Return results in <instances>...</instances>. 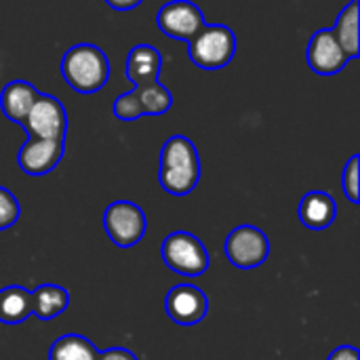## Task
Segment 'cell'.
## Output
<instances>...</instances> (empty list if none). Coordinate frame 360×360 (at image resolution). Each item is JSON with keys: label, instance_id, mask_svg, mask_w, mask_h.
I'll return each mask as SVG.
<instances>
[{"label": "cell", "instance_id": "ac0fdd59", "mask_svg": "<svg viewBox=\"0 0 360 360\" xmlns=\"http://www.w3.org/2000/svg\"><path fill=\"white\" fill-rule=\"evenodd\" d=\"M32 316V297L25 287L11 285L0 291V323L21 325Z\"/></svg>", "mask_w": 360, "mask_h": 360}, {"label": "cell", "instance_id": "277c9868", "mask_svg": "<svg viewBox=\"0 0 360 360\" xmlns=\"http://www.w3.org/2000/svg\"><path fill=\"white\" fill-rule=\"evenodd\" d=\"M160 253H162V262L167 264L169 270H173L175 274L188 276V278L202 276L211 266L207 247L192 232H181V230L171 232L162 240Z\"/></svg>", "mask_w": 360, "mask_h": 360}, {"label": "cell", "instance_id": "5b68a950", "mask_svg": "<svg viewBox=\"0 0 360 360\" xmlns=\"http://www.w3.org/2000/svg\"><path fill=\"white\" fill-rule=\"evenodd\" d=\"M171 105H173V95L158 80V82L133 86V91L118 95L114 101V116L122 122H131L141 116L167 114Z\"/></svg>", "mask_w": 360, "mask_h": 360}, {"label": "cell", "instance_id": "ffe728a7", "mask_svg": "<svg viewBox=\"0 0 360 360\" xmlns=\"http://www.w3.org/2000/svg\"><path fill=\"white\" fill-rule=\"evenodd\" d=\"M21 215V207L17 196L8 190L0 186V230H8L17 224Z\"/></svg>", "mask_w": 360, "mask_h": 360}, {"label": "cell", "instance_id": "9c48e42d", "mask_svg": "<svg viewBox=\"0 0 360 360\" xmlns=\"http://www.w3.org/2000/svg\"><path fill=\"white\" fill-rule=\"evenodd\" d=\"M205 15L202 11L190 2V0H173L167 2L158 15H156V25L160 32L169 38L175 40H190L202 25H205Z\"/></svg>", "mask_w": 360, "mask_h": 360}, {"label": "cell", "instance_id": "ba28073f", "mask_svg": "<svg viewBox=\"0 0 360 360\" xmlns=\"http://www.w3.org/2000/svg\"><path fill=\"white\" fill-rule=\"evenodd\" d=\"M23 129L32 137L65 141L68 112L57 97L46 95V93H38L27 118L23 122Z\"/></svg>", "mask_w": 360, "mask_h": 360}, {"label": "cell", "instance_id": "603a6c76", "mask_svg": "<svg viewBox=\"0 0 360 360\" xmlns=\"http://www.w3.org/2000/svg\"><path fill=\"white\" fill-rule=\"evenodd\" d=\"M327 360H360V352L354 346H340L329 354Z\"/></svg>", "mask_w": 360, "mask_h": 360}, {"label": "cell", "instance_id": "cb8c5ba5", "mask_svg": "<svg viewBox=\"0 0 360 360\" xmlns=\"http://www.w3.org/2000/svg\"><path fill=\"white\" fill-rule=\"evenodd\" d=\"M143 0H105L108 6H112L114 11H131L135 6H139Z\"/></svg>", "mask_w": 360, "mask_h": 360}, {"label": "cell", "instance_id": "7402d4cb", "mask_svg": "<svg viewBox=\"0 0 360 360\" xmlns=\"http://www.w3.org/2000/svg\"><path fill=\"white\" fill-rule=\"evenodd\" d=\"M97 360H139L131 350L127 348H108L103 352H99Z\"/></svg>", "mask_w": 360, "mask_h": 360}, {"label": "cell", "instance_id": "52a82bcc", "mask_svg": "<svg viewBox=\"0 0 360 360\" xmlns=\"http://www.w3.org/2000/svg\"><path fill=\"white\" fill-rule=\"evenodd\" d=\"M224 253L234 268L253 270L266 264L270 255V240L264 230L243 224L228 234L224 243Z\"/></svg>", "mask_w": 360, "mask_h": 360}, {"label": "cell", "instance_id": "3957f363", "mask_svg": "<svg viewBox=\"0 0 360 360\" xmlns=\"http://www.w3.org/2000/svg\"><path fill=\"white\" fill-rule=\"evenodd\" d=\"M236 55V34L224 23H205L188 40V57L200 70H221Z\"/></svg>", "mask_w": 360, "mask_h": 360}, {"label": "cell", "instance_id": "7a4b0ae2", "mask_svg": "<svg viewBox=\"0 0 360 360\" xmlns=\"http://www.w3.org/2000/svg\"><path fill=\"white\" fill-rule=\"evenodd\" d=\"M61 76L68 86L82 95L97 93L110 80V59L97 44H74L61 59Z\"/></svg>", "mask_w": 360, "mask_h": 360}, {"label": "cell", "instance_id": "8992f818", "mask_svg": "<svg viewBox=\"0 0 360 360\" xmlns=\"http://www.w3.org/2000/svg\"><path fill=\"white\" fill-rule=\"evenodd\" d=\"M103 230L120 249H131L146 236L148 219L139 205L131 200H116L103 211Z\"/></svg>", "mask_w": 360, "mask_h": 360}, {"label": "cell", "instance_id": "5bb4252c", "mask_svg": "<svg viewBox=\"0 0 360 360\" xmlns=\"http://www.w3.org/2000/svg\"><path fill=\"white\" fill-rule=\"evenodd\" d=\"M162 70V55L152 44H135L127 55V78L133 86L158 82Z\"/></svg>", "mask_w": 360, "mask_h": 360}, {"label": "cell", "instance_id": "9a60e30c", "mask_svg": "<svg viewBox=\"0 0 360 360\" xmlns=\"http://www.w3.org/2000/svg\"><path fill=\"white\" fill-rule=\"evenodd\" d=\"M38 93L40 91L27 80H13V82L4 84L2 91H0V110H2V114L8 120L23 127V122H25V118H27V114H30V110H32V105H34V101L38 97Z\"/></svg>", "mask_w": 360, "mask_h": 360}, {"label": "cell", "instance_id": "4fadbf2b", "mask_svg": "<svg viewBox=\"0 0 360 360\" xmlns=\"http://www.w3.org/2000/svg\"><path fill=\"white\" fill-rule=\"evenodd\" d=\"M300 221L308 230H327L338 217V202L331 194L323 190H312L300 200Z\"/></svg>", "mask_w": 360, "mask_h": 360}, {"label": "cell", "instance_id": "6da1fadb", "mask_svg": "<svg viewBox=\"0 0 360 360\" xmlns=\"http://www.w3.org/2000/svg\"><path fill=\"white\" fill-rule=\"evenodd\" d=\"M158 181L171 196H188L200 181V156L192 139L173 135L160 150Z\"/></svg>", "mask_w": 360, "mask_h": 360}, {"label": "cell", "instance_id": "e0dca14e", "mask_svg": "<svg viewBox=\"0 0 360 360\" xmlns=\"http://www.w3.org/2000/svg\"><path fill=\"white\" fill-rule=\"evenodd\" d=\"M359 0H350L348 6L342 8L338 15L335 25L331 27L335 40L348 55V59H356L360 55V40H359Z\"/></svg>", "mask_w": 360, "mask_h": 360}, {"label": "cell", "instance_id": "44dd1931", "mask_svg": "<svg viewBox=\"0 0 360 360\" xmlns=\"http://www.w3.org/2000/svg\"><path fill=\"white\" fill-rule=\"evenodd\" d=\"M359 165L360 156L354 154L346 167H344V173H342V188H344V194L348 196V200L352 205H359L360 202V192H359Z\"/></svg>", "mask_w": 360, "mask_h": 360}, {"label": "cell", "instance_id": "7c38bea8", "mask_svg": "<svg viewBox=\"0 0 360 360\" xmlns=\"http://www.w3.org/2000/svg\"><path fill=\"white\" fill-rule=\"evenodd\" d=\"M306 59H308L310 70L321 76L340 74L350 61L348 55L344 53V49L340 46V42L335 40L331 27L314 32V36L310 38L308 49H306Z\"/></svg>", "mask_w": 360, "mask_h": 360}, {"label": "cell", "instance_id": "2e32d148", "mask_svg": "<svg viewBox=\"0 0 360 360\" xmlns=\"http://www.w3.org/2000/svg\"><path fill=\"white\" fill-rule=\"evenodd\" d=\"M32 297V316L40 321H53L61 316L70 306V293L61 285L44 283L30 291Z\"/></svg>", "mask_w": 360, "mask_h": 360}, {"label": "cell", "instance_id": "8fae6325", "mask_svg": "<svg viewBox=\"0 0 360 360\" xmlns=\"http://www.w3.org/2000/svg\"><path fill=\"white\" fill-rule=\"evenodd\" d=\"M63 154H65V141L40 139L27 135V141L17 152V165L25 175L42 177L61 162Z\"/></svg>", "mask_w": 360, "mask_h": 360}, {"label": "cell", "instance_id": "d6986e66", "mask_svg": "<svg viewBox=\"0 0 360 360\" xmlns=\"http://www.w3.org/2000/svg\"><path fill=\"white\" fill-rule=\"evenodd\" d=\"M99 350L91 340L78 333H68L55 340L49 350V360H97Z\"/></svg>", "mask_w": 360, "mask_h": 360}, {"label": "cell", "instance_id": "30bf717a", "mask_svg": "<svg viewBox=\"0 0 360 360\" xmlns=\"http://www.w3.org/2000/svg\"><path fill=\"white\" fill-rule=\"evenodd\" d=\"M165 310L169 319L181 327H192L198 325L207 312H209V300L202 289L190 283L175 285L169 289L167 300H165Z\"/></svg>", "mask_w": 360, "mask_h": 360}]
</instances>
